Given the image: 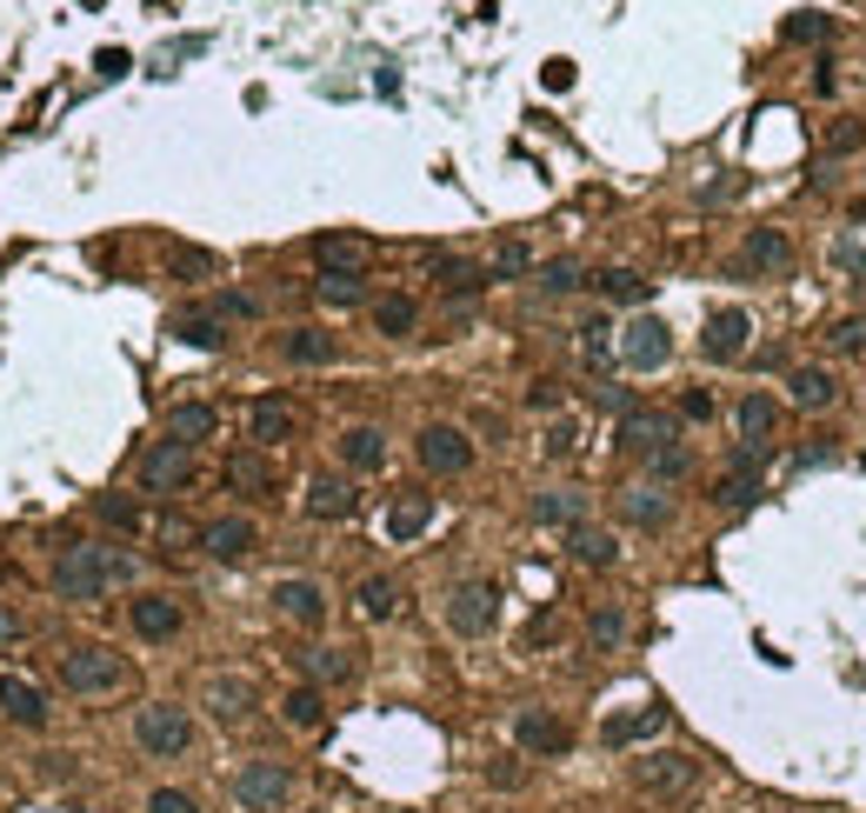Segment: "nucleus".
I'll return each instance as SVG.
<instances>
[{
  "mask_svg": "<svg viewBox=\"0 0 866 813\" xmlns=\"http://www.w3.org/2000/svg\"><path fill=\"white\" fill-rule=\"evenodd\" d=\"M133 574H140V561H133V554L100 547V541H73V547L53 561V594H60V601H73V607H93V601H107L113 587H127Z\"/></svg>",
  "mask_w": 866,
  "mask_h": 813,
  "instance_id": "f257e3e1",
  "label": "nucleus"
},
{
  "mask_svg": "<svg viewBox=\"0 0 866 813\" xmlns=\"http://www.w3.org/2000/svg\"><path fill=\"white\" fill-rule=\"evenodd\" d=\"M53 674H60L67 694H113V687L127 681V661H120L113 647H100V641H80V647H67V654L53 661Z\"/></svg>",
  "mask_w": 866,
  "mask_h": 813,
  "instance_id": "f03ea898",
  "label": "nucleus"
},
{
  "mask_svg": "<svg viewBox=\"0 0 866 813\" xmlns=\"http://www.w3.org/2000/svg\"><path fill=\"white\" fill-rule=\"evenodd\" d=\"M133 741H140V754H153V761H180V754L193 747V714H187L180 701H147V707L133 714Z\"/></svg>",
  "mask_w": 866,
  "mask_h": 813,
  "instance_id": "7ed1b4c3",
  "label": "nucleus"
},
{
  "mask_svg": "<svg viewBox=\"0 0 866 813\" xmlns=\"http://www.w3.org/2000/svg\"><path fill=\"white\" fill-rule=\"evenodd\" d=\"M727 274L734 280H787L794 274V240L780 227H747L734 260H727Z\"/></svg>",
  "mask_w": 866,
  "mask_h": 813,
  "instance_id": "20e7f679",
  "label": "nucleus"
},
{
  "mask_svg": "<svg viewBox=\"0 0 866 813\" xmlns=\"http://www.w3.org/2000/svg\"><path fill=\"white\" fill-rule=\"evenodd\" d=\"M614 347H620V367H627V374H660V367L674 360V334H667L660 314H634Z\"/></svg>",
  "mask_w": 866,
  "mask_h": 813,
  "instance_id": "39448f33",
  "label": "nucleus"
},
{
  "mask_svg": "<svg viewBox=\"0 0 866 813\" xmlns=\"http://www.w3.org/2000/svg\"><path fill=\"white\" fill-rule=\"evenodd\" d=\"M634 787L647 794V801H680V794H694L700 787V761L694 754H640L634 761Z\"/></svg>",
  "mask_w": 866,
  "mask_h": 813,
  "instance_id": "423d86ee",
  "label": "nucleus"
},
{
  "mask_svg": "<svg viewBox=\"0 0 866 813\" xmlns=\"http://www.w3.org/2000/svg\"><path fill=\"white\" fill-rule=\"evenodd\" d=\"M233 801L247 813H273L293 801V767L287 761H247L240 774H233Z\"/></svg>",
  "mask_w": 866,
  "mask_h": 813,
  "instance_id": "0eeeda50",
  "label": "nucleus"
},
{
  "mask_svg": "<svg viewBox=\"0 0 866 813\" xmlns=\"http://www.w3.org/2000/svg\"><path fill=\"white\" fill-rule=\"evenodd\" d=\"M494 621H500V587H494V581H460V587L447 594V627H454L460 641L494 634Z\"/></svg>",
  "mask_w": 866,
  "mask_h": 813,
  "instance_id": "6e6552de",
  "label": "nucleus"
},
{
  "mask_svg": "<svg viewBox=\"0 0 866 813\" xmlns=\"http://www.w3.org/2000/svg\"><path fill=\"white\" fill-rule=\"evenodd\" d=\"M680 440V427H674V414H660V407H627L620 414V427H614V447L620 454H660V447H674Z\"/></svg>",
  "mask_w": 866,
  "mask_h": 813,
  "instance_id": "1a4fd4ad",
  "label": "nucleus"
},
{
  "mask_svg": "<svg viewBox=\"0 0 866 813\" xmlns=\"http://www.w3.org/2000/svg\"><path fill=\"white\" fill-rule=\"evenodd\" d=\"M414 454H420V467H427V474H467V467H474V440H467V427H454V420L420 427Z\"/></svg>",
  "mask_w": 866,
  "mask_h": 813,
  "instance_id": "9d476101",
  "label": "nucleus"
},
{
  "mask_svg": "<svg viewBox=\"0 0 866 813\" xmlns=\"http://www.w3.org/2000/svg\"><path fill=\"white\" fill-rule=\"evenodd\" d=\"M747 347H754V320H747L740 307H720V314H707V327H700V354H707L714 367H734V360H747Z\"/></svg>",
  "mask_w": 866,
  "mask_h": 813,
  "instance_id": "9b49d317",
  "label": "nucleus"
},
{
  "mask_svg": "<svg viewBox=\"0 0 866 813\" xmlns=\"http://www.w3.org/2000/svg\"><path fill=\"white\" fill-rule=\"evenodd\" d=\"M187 480H193V447L187 440H160V447L140 454V487L147 494H180Z\"/></svg>",
  "mask_w": 866,
  "mask_h": 813,
  "instance_id": "f8f14e48",
  "label": "nucleus"
},
{
  "mask_svg": "<svg viewBox=\"0 0 866 813\" xmlns=\"http://www.w3.org/2000/svg\"><path fill=\"white\" fill-rule=\"evenodd\" d=\"M253 547H260V527H253L247 514H220V520H207V527H200V554H207V561H220V567L247 561Z\"/></svg>",
  "mask_w": 866,
  "mask_h": 813,
  "instance_id": "ddd939ff",
  "label": "nucleus"
},
{
  "mask_svg": "<svg viewBox=\"0 0 866 813\" xmlns=\"http://www.w3.org/2000/svg\"><path fill=\"white\" fill-rule=\"evenodd\" d=\"M273 607H280V621H293V627L313 634L327 621V587L313 574H287V581H273Z\"/></svg>",
  "mask_w": 866,
  "mask_h": 813,
  "instance_id": "4468645a",
  "label": "nucleus"
},
{
  "mask_svg": "<svg viewBox=\"0 0 866 813\" xmlns=\"http://www.w3.org/2000/svg\"><path fill=\"white\" fill-rule=\"evenodd\" d=\"M760 467H767V447H740V454H734V467L714 480V500H720L727 514L754 507V500H760Z\"/></svg>",
  "mask_w": 866,
  "mask_h": 813,
  "instance_id": "2eb2a0df",
  "label": "nucleus"
},
{
  "mask_svg": "<svg viewBox=\"0 0 866 813\" xmlns=\"http://www.w3.org/2000/svg\"><path fill=\"white\" fill-rule=\"evenodd\" d=\"M514 741H520V754H540V761H554V754L574 747L567 721H554L547 707H520V714H514Z\"/></svg>",
  "mask_w": 866,
  "mask_h": 813,
  "instance_id": "dca6fc26",
  "label": "nucleus"
},
{
  "mask_svg": "<svg viewBox=\"0 0 866 813\" xmlns=\"http://www.w3.org/2000/svg\"><path fill=\"white\" fill-rule=\"evenodd\" d=\"M200 707H207L220 727H233V721H247V714L260 707V694H253V681H247V674H213V681H207V694H200Z\"/></svg>",
  "mask_w": 866,
  "mask_h": 813,
  "instance_id": "f3484780",
  "label": "nucleus"
},
{
  "mask_svg": "<svg viewBox=\"0 0 866 813\" xmlns=\"http://www.w3.org/2000/svg\"><path fill=\"white\" fill-rule=\"evenodd\" d=\"M787 400L800 414H827L840 400V374L834 367H787Z\"/></svg>",
  "mask_w": 866,
  "mask_h": 813,
  "instance_id": "a211bd4d",
  "label": "nucleus"
},
{
  "mask_svg": "<svg viewBox=\"0 0 866 813\" xmlns=\"http://www.w3.org/2000/svg\"><path fill=\"white\" fill-rule=\"evenodd\" d=\"M614 507H620V520H627V527H647V534H660V527L674 520V494H667V487H654V480H647V487H620V500H614Z\"/></svg>",
  "mask_w": 866,
  "mask_h": 813,
  "instance_id": "6ab92c4d",
  "label": "nucleus"
},
{
  "mask_svg": "<svg viewBox=\"0 0 866 813\" xmlns=\"http://www.w3.org/2000/svg\"><path fill=\"white\" fill-rule=\"evenodd\" d=\"M313 260H320V274H367L374 240H367V234H320V240H313Z\"/></svg>",
  "mask_w": 866,
  "mask_h": 813,
  "instance_id": "aec40b11",
  "label": "nucleus"
},
{
  "mask_svg": "<svg viewBox=\"0 0 866 813\" xmlns=\"http://www.w3.org/2000/svg\"><path fill=\"white\" fill-rule=\"evenodd\" d=\"M227 487L247 494V500H267L280 487V474H273V460L260 447H240V454H227Z\"/></svg>",
  "mask_w": 866,
  "mask_h": 813,
  "instance_id": "412c9836",
  "label": "nucleus"
},
{
  "mask_svg": "<svg viewBox=\"0 0 866 813\" xmlns=\"http://www.w3.org/2000/svg\"><path fill=\"white\" fill-rule=\"evenodd\" d=\"M347 514H360L354 480H340V474H313V480H307V520H347Z\"/></svg>",
  "mask_w": 866,
  "mask_h": 813,
  "instance_id": "4be33fe9",
  "label": "nucleus"
},
{
  "mask_svg": "<svg viewBox=\"0 0 866 813\" xmlns=\"http://www.w3.org/2000/svg\"><path fill=\"white\" fill-rule=\"evenodd\" d=\"M127 621H133V634H140V641H173L187 614H180V601H173V594H140V601L127 607Z\"/></svg>",
  "mask_w": 866,
  "mask_h": 813,
  "instance_id": "5701e85b",
  "label": "nucleus"
},
{
  "mask_svg": "<svg viewBox=\"0 0 866 813\" xmlns=\"http://www.w3.org/2000/svg\"><path fill=\"white\" fill-rule=\"evenodd\" d=\"M494 274L480 267V260H460V254H434V287L447 294V300H474L480 287H487Z\"/></svg>",
  "mask_w": 866,
  "mask_h": 813,
  "instance_id": "b1692460",
  "label": "nucleus"
},
{
  "mask_svg": "<svg viewBox=\"0 0 866 813\" xmlns=\"http://www.w3.org/2000/svg\"><path fill=\"white\" fill-rule=\"evenodd\" d=\"M734 427H740V447H767L780 434V400L774 394H747L734 407Z\"/></svg>",
  "mask_w": 866,
  "mask_h": 813,
  "instance_id": "393cba45",
  "label": "nucleus"
},
{
  "mask_svg": "<svg viewBox=\"0 0 866 813\" xmlns=\"http://www.w3.org/2000/svg\"><path fill=\"white\" fill-rule=\"evenodd\" d=\"M247 434H253V447H280V440H293V407H287L280 394L253 400V407H247Z\"/></svg>",
  "mask_w": 866,
  "mask_h": 813,
  "instance_id": "a878e982",
  "label": "nucleus"
},
{
  "mask_svg": "<svg viewBox=\"0 0 866 813\" xmlns=\"http://www.w3.org/2000/svg\"><path fill=\"white\" fill-rule=\"evenodd\" d=\"M527 514H534L540 527H580V520H587V494H580V487H540Z\"/></svg>",
  "mask_w": 866,
  "mask_h": 813,
  "instance_id": "bb28decb",
  "label": "nucleus"
},
{
  "mask_svg": "<svg viewBox=\"0 0 866 813\" xmlns=\"http://www.w3.org/2000/svg\"><path fill=\"white\" fill-rule=\"evenodd\" d=\"M0 714H7L13 727H47V701H40V687L20 681V674H0Z\"/></svg>",
  "mask_w": 866,
  "mask_h": 813,
  "instance_id": "cd10ccee",
  "label": "nucleus"
},
{
  "mask_svg": "<svg viewBox=\"0 0 866 813\" xmlns=\"http://www.w3.org/2000/svg\"><path fill=\"white\" fill-rule=\"evenodd\" d=\"M427 527H434V494H400V500L387 507V541L407 547V541H420Z\"/></svg>",
  "mask_w": 866,
  "mask_h": 813,
  "instance_id": "c85d7f7f",
  "label": "nucleus"
},
{
  "mask_svg": "<svg viewBox=\"0 0 866 813\" xmlns=\"http://www.w3.org/2000/svg\"><path fill=\"white\" fill-rule=\"evenodd\" d=\"M293 667H300V681H307V687H327V681H347V674H354V654H347V647H320V641H313V647H300V654H293Z\"/></svg>",
  "mask_w": 866,
  "mask_h": 813,
  "instance_id": "c756f323",
  "label": "nucleus"
},
{
  "mask_svg": "<svg viewBox=\"0 0 866 813\" xmlns=\"http://www.w3.org/2000/svg\"><path fill=\"white\" fill-rule=\"evenodd\" d=\"M280 354H287L293 367H327V360L340 354V340L320 334V327H287V334H280Z\"/></svg>",
  "mask_w": 866,
  "mask_h": 813,
  "instance_id": "7c9ffc66",
  "label": "nucleus"
},
{
  "mask_svg": "<svg viewBox=\"0 0 866 813\" xmlns=\"http://www.w3.org/2000/svg\"><path fill=\"white\" fill-rule=\"evenodd\" d=\"M414 327H420V300H414V294H380V300H374V334L407 340Z\"/></svg>",
  "mask_w": 866,
  "mask_h": 813,
  "instance_id": "2f4dec72",
  "label": "nucleus"
},
{
  "mask_svg": "<svg viewBox=\"0 0 866 813\" xmlns=\"http://www.w3.org/2000/svg\"><path fill=\"white\" fill-rule=\"evenodd\" d=\"M173 340H187V347H207V354H213V347L227 340V320H220L213 307H180V314H173Z\"/></svg>",
  "mask_w": 866,
  "mask_h": 813,
  "instance_id": "473e14b6",
  "label": "nucleus"
},
{
  "mask_svg": "<svg viewBox=\"0 0 866 813\" xmlns=\"http://www.w3.org/2000/svg\"><path fill=\"white\" fill-rule=\"evenodd\" d=\"M567 554H574L580 567H614V561H620V541H614L607 527H587V520H580V527H567Z\"/></svg>",
  "mask_w": 866,
  "mask_h": 813,
  "instance_id": "72a5a7b5",
  "label": "nucleus"
},
{
  "mask_svg": "<svg viewBox=\"0 0 866 813\" xmlns=\"http://www.w3.org/2000/svg\"><path fill=\"white\" fill-rule=\"evenodd\" d=\"M354 607H360V621H394L400 614V581L394 574H367L354 587Z\"/></svg>",
  "mask_w": 866,
  "mask_h": 813,
  "instance_id": "f704fd0d",
  "label": "nucleus"
},
{
  "mask_svg": "<svg viewBox=\"0 0 866 813\" xmlns=\"http://www.w3.org/2000/svg\"><path fill=\"white\" fill-rule=\"evenodd\" d=\"M667 727V707H640V714H614L607 727H600V741L607 747H634V741H654Z\"/></svg>",
  "mask_w": 866,
  "mask_h": 813,
  "instance_id": "c9c22d12",
  "label": "nucleus"
},
{
  "mask_svg": "<svg viewBox=\"0 0 866 813\" xmlns=\"http://www.w3.org/2000/svg\"><path fill=\"white\" fill-rule=\"evenodd\" d=\"M594 287H600V300H614V307H647V294H654V280H640L634 267H600Z\"/></svg>",
  "mask_w": 866,
  "mask_h": 813,
  "instance_id": "e433bc0d",
  "label": "nucleus"
},
{
  "mask_svg": "<svg viewBox=\"0 0 866 813\" xmlns=\"http://www.w3.org/2000/svg\"><path fill=\"white\" fill-rule=\"evenodd\" d=\"M213 427H220V414L207 407V400H180L173 414H167V440H213Z\"/></svg>",
  "mask_w": 866,
  "mask_h": 813,
  "instance_id": "4c0bfd02",
  "label": "nucleus"
},
{
  "mask_svg": "<svg viewBox=\"0 0 866 813\" xmlns=\"http://www.w3.org/2000/svg\"><path fill=\"white\" fill-rule=\"evenodd\" d=\"M340 460H347L354 474H374V467L387 460V434H380V427H347V434H340Z\"/></svg>",
  "mask_w": 866,
  "mask_h": 813,
  "instance_id": "58836bf2",
  "label": "nucleus"
},
{
  "mask_svg": "<svg viewBox=\"0 0 866 813\" xmlns=\"http://www.w3.org/2000/svg\"><path fill=\"white\" fill-rule=\"evenodd\" d=\"M780 40H787V47H827V40H834V13L800 7V13H787V20H780Z\"/></svg>",
  "mask_w": 866,
  "mask_h": 813,
  "instance_id": "ea45409f",
  "label": "nucleus"
},
{
  "mask_svg": "<svg viewBox=\"0 0 866 813\" xmlns=\"http://www.w3.org/2000/svg\"><path fill=\"white\" fill-rule=\"evenodd\" d=\"M280 721H287V727H300V734H320V721H327V701H320V687H307V681H300V687L280 701Z\"/></svg>",
  "mask_w": 866,
  "mask_h": 813,
  "instance_id": "a19ab883",
  "label": "nucleus"
},
{
  "mask_svg": "<svg viewBox=\"0 0 866 813\" xmlns=\"http://www.w3.org/2000/svg\"><path fill=\"white\" fill-rule=\"evenodd\" d=\"M627 627H634V621H627V607H614V601H607V607H594V614H587V641H594V647H600V654H614V647H620V641H627Z\"/></svg>",
  "mask_w": 866,
  "mask_h": 813,
  "instance_id": "79ce46f5",
  "label": "nucleus"
},
{
  "mask_svg": "<svg viewBox=\"0 0 866 813\" xmlns=\"http://www.w3.org/2000/svg\"><path fill=\"white\" fill-rule=\"evenodd\" d=\"M313 300H327V307H360V300H367V280H360V274H320V280H313Z\"/></svg>",
  "mask_w": 866,
  "mask_h": 813,
  "instance_id": "37998d69",
  "label": "nucleus"
},
{
  "mask_svg": "<svg viewBox=\"0 0 866 813\" xmlns=\"http://www.w3.org/2000/svg\"><path fill=\"white\" fill-rule=\"evenodd\" d=\"M574 287H587V267L574 254H560V260L540 267V294H574Z\"/></svg>",
  "mask_w": 866,
  "mask_h": 813,
  "instance_id": "c03bdc74",
  "label": "nucleus"
},
{
  "mask_svg": "<svg viewBox=\"0 0 866 813\" xmlns=\"http://www.w3.org/2000/svg\"><path fill=\"white\" fill-rule=\"evenodd\" d=\"M647 467H654V487H674V480H687L694 474V454L674 440V447H660V454H647Z\"/></svg>",
  "mask_w": 866,
  "mask_h": 813,
  "instance_id": "a18cd8bd",
  "label": "nucleus"
},
{
  "mask_svg": "<svg viewBox=\"0 0 866 813\" xmlns=\"http://www.w3.org/2000/svg\"><path fill=\"white\" fill-rule=\"evenodd\" d=\"M93 514H100L107 527H120V534H140V520H147V514H140V500H127V494H100V500H93Z\"/></svg>",
  "mask_w": 866,
  "mask_h": 813,
  "instance_id": "49530a36",
  "label": "nucleus"
},
{
  "mask_svg": "<svg viewBox=\"0 0 866 813\" xmlns=\"http://www.w3.org/2000/svg\"><path fill=\"white\" fill-rule=\"evenodd\" d=\"M487 274H494V280H520V274H534V254H527V240H507V247L487 260Z\"/></svg>",
  "mask_w": 866,
  "mask_h": 813,
  "instance_id": "de8ad7c7",
  "label": "nucleus"
},
{
  "mask_svg": "<svg viewBox=\"0 0 866 813\" xmlns=\"http://www.w3.org/2000/svg\"><path fill=\"white\" fill-rule=\"evenodd\" d=\"M860 147H866V120H854V113L827 120V153H860Z\"/></svg>",
  "mask_w": 866,
  "mask_h": 813,
  "instance_id": "09e8293b",
  "label": "nucleus"
},
{
  "mask_svg": "<svg viewBox=\"0 0 866 813\" xmlns=\"http://www.w3.org/2000/svg\"><path fill=\"white\" fill-rule=\"evenodd\" d=\"M827 347H834V354H866V314L834 320V327H827Z\"/></svg>",
  "mask_w": 866,
  "mask_h": 813,
  "instance_id": "8fccbe9b",
  "label": "nucleus"
},
{
  "mask_svg": "<svg viewBox=\"0 0 866 813\" xmlns=\"http://www.w3.org/2000/svg\"><path fill=\"white\" fill-rule=\"evenodd\" d=\"M207 307H213L220 320H253V314H260V300H253V294H240V287H227V294H213Z\"/></svg>",
  "mask_w": 866,
  "mask_h": 813,
  "instance_id": "3c124183",
  "label": "nucleus"
},
{
  "mask_svg": "<svg viewBox=\"0 0 866 813\" xmlns=\"http://www.w3.org/2000/svg\"><path fill=\"white\" fill-rule=\"evenodd\" d=\"M540 447H547V460H574V447H580V420H554Z\"/></svg>",
  "mask_w": 866,
  "mask_h": 813,
  "instance_id": "603ef678",
  "label": "nucleus"
},
{
  "mask_svg": "<svg viewBox=\"0 0 866 813\" xmlns=\"http://www.w3.org/2000/svg\"><path fill=\"white\" fill-rule=\"evenodd\" d=\"M213 274V254L207 247H173V280H200Z\"/></svg>",
  "mask_w": 866,
  "mask_h": 813,
  "instance_id": "864d4df0",
  "label": "nucleus"
},
{
  "mask_svg": "<svg viewBox=\"0 0 866 813\" xmlns=\"http://www.w3.org/2000/svg\"><path fill=\"white\" fill-rule=\"evenodd\" d=\"M147 813H200V807H193V794H180V787H153V794H147Z\"/></svg>",
  "mask_w": 866,
  "mask_h": 813,
  "instance_id": "5fc2aeb1",
  "label": "nucleus"
},
{
  "mask_svg": "<svg viewBox=\"0 0 866 813\" xmlns=\"http://www.w3.org/2000/svg\"><path fill=\"white\" fill-rule=\"evenodd\" d=\"M607 334H614L607 320H587V327H580V347H587V360H607Z\"/></svg>",
  "mask_w": 866,
  "mask_h": 813,
  "instance_id": "6e6d98bb",
  "label": "nucleus"
},
{
  "mask_svg": "<svg viewBox=\"0 0 866 813\" xmlns=\"http://www.w3.org/2000/svg\"><path fill=\"white\" fill-rule=\"evenodd\" d=\"M487 781L514 794V787H527V767H514V761H494V767H487Z\"/></svg>",
  "mask_w": 866,
  "mask_h": 813,
  "instance_id": "4d7b16f0",
  "label": "nucleus"
},
{
  "mask_svg": "<svg viewBox=\"0 0 866 813\" xmlns=\"http://www.w3.org/2000/svg\"><path fill=\"white\" fill-rule=\"evenodd\" d=\"M527 407H560V380H534V387H527Z\"/></svg>",
  "mask_w": 866,
  "mask_h": 813,
  "instance_id": "13d9d810",
  "label": "nucleus"
},
{
  "mask_svg": "<svg viewBox=\"0 0 866 813\" xmlns=\"http://www.w3.org/2000/svg\"><path fill=\"white\" fill-rule=\"evenodd\" d=\"M680 414H687V420H714V400H707V394H700V387H694V394H687V400H680Z\"/></svg>",
  "mask_w": 866,
  "mask_h": 813,
  "instance_id": "bf43d9fd",
  "label": "nucleus"
},
{
  "mask_svg": "<svg viewBox=\"0 0 866 813\" xmlns=\"http://www.w3.org/2000/svg\"><path fill=\"white\" fill-rule=\"evenodd\" d=\"M20 641V614L13 607H0V647H13Z\"/></svg>",
  "mask_w": 866,
  "mask_h": 813,
  "instance_id": "052dcab7",
  "label": "nucleus"
},
{
  "mask_svg": "<svg viewBox=\"0 0 866 813\" xmlns=\"http://www.w3.org/2000/svg\"><path fill=\"white\" fill-rule=\"evenodd\" d=\"M814 93H834V60L820 53V67H814Z\"/></svg>",
  "mask_w": 866,
  "mask_h": 813,
  "instance_id": "680f3d73",
  "label": "nucleus"
},
{
  "mask_svg": "<svg viewBox=\"0 0 866 813\" xmlns=\"http://www.w3.org/2000/svg\"><path fill=\"white\" fill-rule=\"evenodd\" d=\"M567 80H574V67H567V60H547V87H554V93H560V87H567Z\"/></svg>",
  "mask_w": 866,
  "mask_h": 813,
  "instance_id": "e2e57ef3",
  "label": "nucleus"
}]
</instances>
